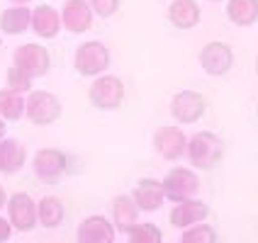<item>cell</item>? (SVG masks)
Wrapping results in <instances>:
<instances>
[{
    "label": "cell",
    "mask_w": 258,
    "mask_h": 243,
    "mask_svg": "<svg viewBox=\"0 0 258 243\" xmlns=\"http://www.w3.org/2000/svg\"><path fill=\"white\" fill-rule=\"evenodd\" d=\"M93 15L95 13L88 0H66L61 8V25L73 34H83L93 25Z\"/></svg>",
    "instance_id": "obj_12"
},
{
    "label": "cell",
    "mask_w": 258,
    "mask_h": 243,
    "mask_svg": "<svg viewBox=\"0 0 258 243\" xmlns=\"http://www.w3.org/2000/svg\"><path fill=\"white\" fill-rule=\"evenodd\" d=\"M3 136H5V119L0 117V139H3Z\"/></svg>",
    "instance_id": "obj_30"
},
{
    "label": "cell",
    "mask_w": 258,
    "mask_h": 243,
    "mask_svg": "<svg viewBox=\"0 0 258 243\" xmlns=\"http://www.w3.org/2000/svg\"><path fill=\"white\" fill-rule=\"evenodd\" d=\"M207 214H210V207H207L205 202L190 197V200L175 202V207H173V212H171V224L178 226V229H187V226H192V224L205 221Z\"/></svg>",
    "instance_id": "obj_14"
},
{
    "label": "cell",
    "mask_w": 258,
    "mask_h": 243,
    "mask_svg": "<svg viewBox=\"0 0 258 243\" xmlns=\"http://www.w3.org/2000/svg\"><path fill=\"white\" fill-rule=\"evenodd\" d=\"M200 63L205 73L210 75H224L231 71L234 66V51L229 44L224 42H210L205 44V49L200 51Z\"/></svg>",
    "instance_id": "obj_9"
},
{
    "label": "cell",
    "mask_w": 258,
    "mask_h": 243,
    "mask_svg": "<svg viewBox=\"0 0 258 243\" xmlns=\"http://www.w3.org/2000/svg\"><path fill=\"white\" fill-rule=\"evenodd\" d=\"M137 219H139V207H137L134 197L117 195L115 200H112V224H115V229L127 233L137 224Z\"/></svg>",
    "instance_id": "obj_17"
},
{
    "label": "cell",
    "mask_w": 258,
    "mask_h": 243,
    "mask_svg": "<svg viewBox=\"0 0 258 243\" xmlns=\"http://www.w3.org/2000/svg\"><path fill=\"white\" fill-rule=\"evenodd\" d=\"M198 190H200V178L187 168H173L163 178V192H166V200L171 202L190 200L198 195Z\"/></svg>",
    "instance_id": "obj_5"
},
{
    "label": "cell",
    "mask_w": 258,
    "mask_h": 243,
    "mask_svg": "<svg viewBox=\"0 0 258 243\" xmlns=\"http://www.w3.org/2000/svg\"><path fill=\"white\" fill-rule=\"evenodd\" d=\"M5 204H8V195H5V190L0 185V207H5Z\"/></svg>",
    "instance_id": "obj_29"
},
{
    "label": "cell",
    "mask_w": 258,
    "mask_h": 243,
    "mask_svg": "<svg viewBox=\"0 0 258 243\" xmlns=\"http://www.w3.org/2000/svg\"><path fill=\"white\" fill-rule=\"evenodd\" d=\"M15 66H20L32 78H42L51 68V56L42 44H22L15 51Z\"/></svg>",
    "instance_id": "obj_7"
},
{
    "label": "cell",
    "mask_w": 258,
    "mask_h": 243,
    "mask_svg": "<svg viewBox=\"0 0 258 243\" xmlns=\"http://www.w3.org/2000/svg\"><path fill=\"white\" fill-rule=\"evenodd\" d=\"M112 238H115V226L102 214L88 216L78 226V243H112Z\"/></svg>",
    "instance_id": "obj_13"
},
{
    "label": "cell",
    "mask_w": 258,
    "mask_h": 243,
    "mask_svg": "<svg viewBox=\"0 0 258 243\" xmlns=\"http://www.w3.org/2000/svg\"><path fill=\"white\" fill-rule=\"evenodd\" d=\"M210 3H219V0H210Z\"/></svg>",
    "instance_id": "obj_33"
},
{
    "label": "cell",
    "mask_w": 258,
    "mask_h": 243,
    "mask_svg": "<svg viewBox=\"0 0 258 243\" xmlns=\"http://www.w3.org/2000/svg\"><path fill=\"white\" fill-rule=\"evenodd\" d=\"M25 115L29 117L32 124L46 127L61 117V102H58L56 95H51L46 90H32L27 98V105H25Z\"/></svg>",
    "instance_id": "obj_3"
},
{
    "label": "cell",
    "mask_w": 258,
    "mask_h": 243,
    "mask_svg": "<svg viewBox=\"0 0 258 243\" xmlns=\"http://www.w3.org/2000/svg\"><path fill=\"white\" fill-rule=\"evenodd\" d=\"M10 233H13V224H10L8 219H3V216H0V241H8V238H10Z\"/></svg>",
    "instance_id": "obj_28"
},
{
    "label": "cell",
    "mask_w": 258,
    "mask_h": 243,
    "mask_svg": "<svg viewBox=\"0 0 258 243\" xmlns=\"http://www.w3.org/2000/svg\"><path fill=\"white\" fill-rule=\"evenodd\" d=\"M127 236L134 243H161V238H163V233L156 224H139V221L127 231Z\"/></svg>",
    "instance_id": "obj_24"
},
{
    "label": "cell",
    "mask_w": 258,
    "mask_h": 243,
    "mask_svg": "<svg viewBox=\"0 0 258 243\" xmlns=\"http://www.w3.org/2000/svg\"><path fill=\"white\" fill-rule=\"evenodd\" d=\"M8 216L15 231H32L37 219V204L27 192H17L8 200Z\"/></svg>",
    "instance_id": "obj_10"
},
{
    "label": "cell",
    "mask_w": 258,
    "mask_h": 243,
    "mask_svg": "<svg viewBox=\"0 0 258 243\" xmlns=\"http://www.w3.org/2000/svg\"><path fill=\"white\" fill-rule=\"evenodd\" d=\"M90 8L100 17H112L119 10V0H90Z\"/></svg>",
    "instance_id": "obj_27"
},
{
    "label": "cell",
    "mask_w": 258,
    "mask_h": 243,
    "mask_svg": "<svg viewBox=\"0 0 258 243\" xmlns=\"http://www.w3.org/2000/svg\"><path fill=\"white\" fill-rule=\"evenodd\" d=\"M187 158L195 168L200 171H212L219 166V160L224 156V143L212 131H198L190 141H187Z\"/></svg>",
    "instance_id": "obj_1"
},
{
    "label": "cell",
    "mask_w": 258,
    "mask_h": 243,
    "mask_svg": "<svg viewBox=\"0 0 258 243\" xmlns=\"http://www.w3.org/2000/svg\"><path fill=\"white\" fill-rule=\"evenodd\" d=\"M13 5H27V3H32V0H10Z\"/></svg>",
    "instance_id": "obj_31"
},
{
    "label": "cell",
    "mask_w": 258,
    "mask_h": 243,
    "mask_svg": "<svg viewBox=\"0 0 258 243\" xmlns=\"http://www.w3.org/2000/svg\"><path fill=\"white\" fill-rule=\"evenodd\" d=\"M134 202L139 207V212H156L161 209V204L166 200V192H163V183H158L154 178H142L137 187H134Z\"/></svg>",
    "instance_id": "obj_15"
},
{
    "label": "cell",
    "mask_w": 258,
    "mask_h": 243,
    "mask_svg": "<svg viewBox=\"0 0 258 243\" xmlns=\"http://www.w3.org/2000/svg\"><path fill=\"white\" fill-rule=\"evenodd\" d=\"M25 158H27V153L17 141L0 139V173H5V175L17 173L25 166Z\"/></svg>",
    "instance_id": "obj_20"
},
{
    "label": "cell",
    "mask_w": 258,
    "mask_h": 243,
    "mask_svg": "<svg viewBox=\"0 0 258 243\" xmlns=\"http://www.w3.org/2000/svg\"><path fill=\"white\" fill-rule=\"evenodd\" d=\"M76 71L86 78H95L110 68V51L102 42H83L73 56Z\"/></svg>",
    "instance_id": "obj_2"
},
{
    "label": "cell",
    "mask_w": 258,
    "mask_h": 243,
    "mask_svg": "<svg viewBox=\"0 0 258 243\" xmlns=\"http://www.w3.org/2000/svg\"><path fill=\"white\" fill-rule=\"evenodd\" d=\"M69 171V158L58 148H42L34 156V173L44 183H56L63 173Z\"/></svg>",
    "instance_id": "obj_8"
},
{
    "label": "cell",
    "mask_w": 258,
    "mask_h": 243,
    "mask_svg": "<svg viewBox=\"0 0 258 243\" xmlns=\"http://www.w3.org/2000/svg\"><path fill=\"white\" fill-rule=\"evenodd\" d=\"M168 20L178 29H192L200 22V5L195 0H173L168 5Z\"/></svg>",
    "instance_id": "obj_18"
},
{
    "label": "cell",
    "mask_w": 258,
    "mask_h": 243,
    "mask_svg": "<svg viewBox=\"0 0 258 243\" xmlns=\"http://www.w3.org/2000/svg\"><path fill=\"white\" fill-rule=\"evenodd\" d=\"M227 17L236 27H251L258 20V0H229Z\"/></svg>",
    "instance_id": "obj_21"
},
{
    "label": "cell",
    "mask_w": 258,
    "mask_h": 243,
    "mask_svg": "<svg viewBox=\"0 0 258 243\" xmlns=\"http://www.w3.org/2000/svg\"><path fill=\"white\" fill-rule=\"evenodd\" d=\"M207 112V100L195 90H180L171 100V115L180 124H195Z\"/></svg>",
    "instance_id": "obj_6"
},
{
    "label": "cell",
    "mask_w": 258,
    "mask_h": 243,
    "mask_svg": "<svg viewBox=\"0 0 258 243\" xmlns=\"http://www.w3.org/2000/svg\"><path fill=\"white\" fill-rule=\"evenodd\" d=\"M37 219H39V224L46 226V229L61 226V221H63V204H61V200H58V197H51V195L42 197V202L37 204Z\"/></svg>",
    "instance_id": "obj_22"
},
{
    "label": "cell",
    "mask_w": 258,
    "mask_h": 243,
    "mask_svg": "<svg viewBox=\"0 0 258 243\" xmlns=\"http://www.w3.org/2000/svg\"><path fill=\"white\" fill-rule=\"evenodd\" d=\"M32 25V10L27 5H13L0 15V29L5 34H22Z\"/></svg>",
    "instance_id": "obj_19"
},
{
    "label": "cell",
    "mask_w": 258,
    "mask_h": 243,
    "mask_svg": "<svg viewBox=\"0 0 258 243\" xmlns=\"http://www.w3.org/2000/svg\"><path fill=\"white\" fill-rule=\"evenodd\" d=\"M154 146L166 160H178L185 156L187 151V139L183 129L178 127H158L154 134Z\"/></svg>",
    "instance_id": "obj_11"
},
{
    "label": "cell",
    "mask_w": 258,
    "mask_h": 243,
    "mask_svg": "<svg viewBox=\"0 0 258 243\" xmlns=\"http://www.w3.org/2000/svg\"><path fill=\"white\" fill-rule=\"evenodd\" d=\"M32 75L29 73H25L20 66H10V71H8V88L10 90H17V93H27V90H32Z\"/></svg>",
    "instance_id": "obj_26"
},
{
    "label": "cell",
    "mask_w": 258,
    "mask_h": 243,
    "mask_svg": "<svg viewBox=\"0 0 258 243\" xmlns=\"http://www.w3.org/2000/svg\"><path fill=\"white\" fill-rule=\"evenodd\" d=\"M256 73H258V58H256Z\"/></svg>",
    "instance_id": "obj_32"
},
{
    "label": "cell",
    "mask_w": 258,
    "mask_h": 243,
    "mask_svg": "<svg viewBox=\"0 0 258 243\" xmlns=\"http://www.w3.org/2000/svg\"><path fill=\"white\" fill-rule=\"evenodd\" d=\"M217 241V231L207 224H192L187 226L183 233V243H215Z\"/></svg>",
    "instance_id": "obj_25"
},
{
    "label": "cell",
    "mask_w": 258,
    "mask_h": 243,
    "mask_svg": "<svg viewBox=\"0 0 258 243\" xmlns=\"http://www.w3.org/2000/svg\"><path fill=\"white\" fill-rule=\"evenodd\" d=\"M88 98L98 110H117L124 100V83L115 75H95Z\"/></svg>",
    "instance_id": "obj_4"
},
{
    "label": "cell",
    "mask_w": 258,
    "mask_h": 243,
    "mask_svg": "<svg viewBox=\"0 0 258 243\" xmlns=\"http://www.w3.org/2000/svg\"><path fill=\"white\" fill-rule=\"evenodd\" d=\"M61 27H63L61 25V15L51 5L34 8V13H32V29H34V34H39L42 39H54Z\"/></svg>",
    "instance_id": "obj_16"
},
{
    "label": "cell",
    "mask_w": 258,
    "mask_h": 243,
    "mask_svg": "<svg viewBox=\"0 0 258 243\" xmlns=\"http://www.w3.org/2000/svg\"><path fill=\"white\" fill-rule=\"evenodd\" d=\"M25 105H27V100L22 98V93L10 90V88L0 90V117L3 119H8V122L20 119L25 115Z\"/></svg>",
    "instance_id": "obj_23"
}]
</instances>
